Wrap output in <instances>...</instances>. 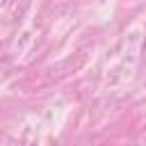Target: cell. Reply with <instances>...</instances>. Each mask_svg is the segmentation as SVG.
<instances>
[{
    "mask_svg": "<svg viewBox=\"0 0 146 146\" xmlns=\"http://www.w3.org/2000/svg\"><path fill=\"white\" fill-rule=\"evenodd\" d=\"M141 50H144V52H146V39H144V46H141Z\"/></svg>",
    "mask_w": 146,
    "mask_h": 146,
    "instance_id": "cell-1",
    "label": "cell"
}]
</instances>
